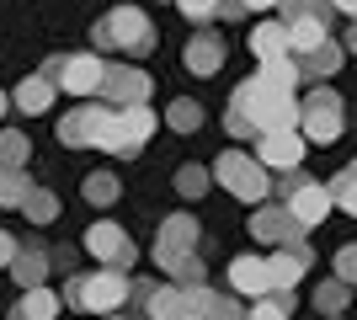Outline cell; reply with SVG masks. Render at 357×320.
<instances>
[{"instance_id":"1","label":"cell","mask_w":357,"mask_h":320,"mask_svg":"<svg viewBox=\"0 0 357 320\" xmlns=\"http://www.w3.org/2000/svg\"><path fill=\"white\" fill-rule=\"evenodd\" d=\"M229 112H240V118L251 123L256 134L298 128V102H294V91H272V86H261L256 75L235 86V96H229Z\"/></svg>"},{"instance_id":"2","label":"cell","mask_w":357,"mask_h":320,"mask_svg":"<svg viewBox=\"0 0 357 320\" xmlns=\"http://www.w3.org/2000/svg\"><path fill=\"white\" fill-rule=\"evenodd\" d=\"M155 134V112L149 102H128V107H112V118H107L102 139H96V150L102 155H139Z\"/></svg>"},{"instance_id":"3","label":"cell","mask_w":357,"mask_h":320,"mask_svg":"<svg viewBox=\"0 0 357 320\" xmlns=\"http://www.w3.org/2000/svg\"><path fill=\"white\" fill-rule=\"evenodd\" d=\"M213 182L229 187L240 203H267V192H272L267 166H261L256 155H240V150H224L219 160H213Z\"/></svg>"},{"instance_id":"4","label":"cell","mask_w":357,"mask_h":320,"mask_svg":"<svg viewBox=\"0 0 357 320\" xmlns=\"http://www.w3.org/2000/svg\"><path fill=\"white\" fill-rule=\"evenodd\" d=\"M91 38H96V48H128V54H149V48H155V27H149V16L139 11V6L107 11Z\"/></svg>"},{"instance_id":"5","label":"cell","mask_w":357,"mask_h":320,"mask_svg":"<svg viewBox=\"0 0 357 320\" xmlns=\"http://www.w3.org/2000/svg\"><path fill=\"white\" fill-rule=\"evenodd\" d=\"M342 128H347L342 96L331 91V86H314V91L298 102V134H304V144H336Z\"/></svg>"},{"instance_id":"6","label":"cell","mask_w":357,"mask_h":320,"mask_svg":"<svg viewBox=\"0 0 357 320\" xmlns=\"http://www.w3.org/2000/svg\"><path fill=\"white\" fill-rule=\"evenodd\" d=\"M123 305H128V273L123 267H102V273L80 277V310L107 315V310H123Z\"/></svg>"},{"instance_id":"7","label":"cell","mask_w":357,"mask_h":320,"mask_svg":"<svg viewBox=\"0 0 357 320\" xmlns=\"http://www.w3.org/2000/svg\"><path fill=\"white\" fill-rule=\"evenodd\" d=\"M86 251L96 261H102V267H123V273H128V267H134V241H128V229L123 224H112V219H96V224L86 229Z\"/></svg>"},{"instance_id":"8","label":"cell","mask_w":357,"mask_h":320,"mask_svg":"<svg viewBox=\"0 0 357 320\" xmlns=\"http://www.w3.org/2000/svg\"><path fill=\"white\" fill-rule=\"evenodd\" d=\"M107 118H112L107 102H86V107H75V112H64L59 118V144H70V150H96Z\"/></svg>"},{"instance_id":"9","label":"cell","mask_w":357,"mask_h":320,"mask_svg":"<svg viewBox=\"0 0 357 320\" xmlns=\"http://www.w3.org/2000/svg\"><path fill=\"white\" fill-rule=\"evenodd\" d=\"M251 235H256L261 245H304V235H310V229L288 213V203H261V208L251 213Z\"/></svg>"},{"instance_id":"10","label":"cell","mask_w":357,"mask_h":320,"mask_svg":"<svg viewBox=\"0 0 357 320\" xmlns=\"http://www.w3.org/2000/svg\"><path fill=\"white\" fill-rule=\"evenodd\" d=\"M102 75H107V64L96 54H64L59 70H54V86H64L70 96H96L102 91Z\"/></svg>"},{"instance_id":"11","label":"cell","mask_w":357,"mask_h":320,"mask_svg":"<svg viewBox=\"0 0 357 320\" xmlns=\"http://www.w3.org/2000/svg\"><path fill=\"white\" fill-rule=\"evenodd\" d=\"M192 245H197V219H192V213H171V219H160V235H155V261H160V267L181 261Z\"/></svg>"},{"instance_id":"12","label":"cell","mask_w":357,"mask_h":320,"mask_svg":"<svg viewBox=\"0 0 357 320\" xmlns=\"http://www.w3.org/2000/svg\"><path fill=\"white\" fill-rule=\"evenodd\" d=\"M256 160L267 171H294L304 160V134L294 128H278V134H256Z\"/></svg>"},{"instance_id":"13","label":"cell","mask_w":357,"mask_h":320,"mask_svg":"<svg viewBox=\"0 0 357 320\" xmlns=\"http://www.w3.org/2000/svg\"><path fill=\"white\" fill-rule=\"evenodd\" d=\"M288 213H294L298 224L304 229H314V224H326L331 219V208H336V203H331V187H320V182H310V176H304V182L294 187V192H288Z\"/></svg>"},{"instance_id":"14","label":"cell","mask_w":357,"mask_h":320,"mask_svg":"<svg viewBox=\"0 0 357 320\" xmlns=\"http://www.w3.org/2000/svg\"><path fill=\"white\" fill-rule=\"evenodd\" d=\"M102 96L107 107H128V102H149V75L144 70H128V64H107V75H102Z\"/></svg>"},{"instance_id":"15","label":"cell","mask_w":357,"mask_h":320,"mask_svg":"<svg viewBox=\"0 0 357 320\" xmlns=\"http://www.w3.org/2000/svg\"><path fill=\"white\" fill-rule=\"evenodd\" d=\"M294 59H298V75H304V80H326V75H336V70H342L347 48L331 43V38H320L314 48H304V54H294Z\"/></svg>"},{"instance_id":"16","label":"cell","mask_w":357,"mask_h":320,"mask_svg":"<svg viewBox=\"0 0 357 320\" xmlns=\"http://www.w3.org/2000/svg\"><path fill=\"white\" fill-rule=\"evenodd\" d=\"M304 273H310V251H304V245H278V251L267 257V277H272V289H294Z\"/></svg>"},{"instance_id":"17","label":"cell","mask_w":357,"mask_h":320,"mask_svg":"<svg viewBox=\"0 0 357 320\" xmlns=\"http://www.w3.org/2000/svg\"><path fill=\"white\" fill-rule=\"evenodd\" d=\"M229 289L245 294V299H261V294H272L267 261H261V257H235V261H229Z\"/></svg>"},{"instance_id":"18","label":"cell","mask_w":357,"mask_h":320,"mask_svg":"<svg viewBox=\"0 0 357 320\" xmlns=\"http://www.w3.org/2000/svg\"><path fill=\"white\" fill-rule=\"evenodd\" d=\"M144 315H149V320H181V315H192V283H171V289H160V283H155Z\"/></svg>"},{"instance_id":"19","label":"cell","mask_w":357,"mask_h":320,"mask_svg":"<svg viewBox=\"0 0 357 320\" xmlns=\"http://www.w3.org/2000/svg\"><path fill=\"white\" fill-rule=\"evenodd\" d=\"M181 64H187L192 75H219V64H224V43L213 38V32H192V43L181 48Z\"/></svg>"},{"instance_id":"20","label":"cell","mask_w":357,"mask_h":320,"mask_svg":"<svg viewBox=\"0 0 357 320\" xmlns=\"http://www.w3.org/2000/svg\"><path fill=\"white\" fill-rule=\"evenodd\" d=\"M54 315H59V294L38 283V289H22V299L11 305L6 320H54Z\"/></svg>"},{"instance_id":"21","label":"cell","mask_w":357,"mask_h":320,"mask_svg":"<svg viewBox=\"0 0 357 320\" xmlns=\"http://www.w3.org/2000/svg\"><path fill=\"white\" fill-rule=\"evenodd\" d=\"M11 277H16V289H38V283L48 277V251H38V245H16Z\"/></svg>"},{"instance_id":"22","label":"cell","mask_w":357,"mask_h":320,"mask_svg":"<svg viewBox=\"0 0 357 320\" xmlns=\"http://www.w3.org/2000/svg\"><path fill=\"white\" fill-rule=\"evenodd\" d=\"M192 310L203 320H245L229 294H213V289H203V283H192Z\"/></svg>"},{"instance_id":"23","label":"cell","mask_w":357,"mask_h":320,"mask_svg":"<svg viewBox=\"0 0 357 320\" xmlns=\"http://www.w3.org/2000/svg\"><path fill=\"white\" fill-rule=\"evenodd\" d=\"M256 80H261V86H272V91H294L304 75H298V59H294V54H278V59H261Z\"/></svg>"},{"instance_id":"24","label":"cell","mask_w":357,"mask_h":320,"mask_svg":"<svg viewBox=\"0 0 357 320\" xmlns=\"http://www.w3.org/2000/svg\"><path fill=\"white\" fill-rule=\"evenodd\" d=\"M11 102L22 107V112H48V107H54V80L48 75H27L22 86H16Z\"/></svg>"},{"instance_id":"25","label":"cell","mask_w":357,"mask_h":320,"mask_svg":"<svg viewBox=\"0 0 357 320\" xmlns=\"http://www.w3.org/2000/svg\"><path fill=\"white\" fill-rule=\"evenodd\" d=\"M288 27V54H304V48H314L320 38H331L326 22H314V16H294V22H283Z\"/></svg>"},{"instance_id":"26","label":"cell","mask_w":357,"mask_h":320,"mask_svg":"<svg viewBox=\"0 0 357 320\" xmlns=\"http://www.w3.org/2000/svg\"><path fill=\"white\" fill-rule=\"evenodd\" d=\"M251 54H256V59H278V54H288V27H283V22H261V27L251 32Z\"/></svg>"},{"instance_id":"27","label":"cell","mask_w":357,"mask_h":320,"mask_svg":"<svg viewBox=\"0 0 357 320\" xmlns=\"http://www.w3.org/2000/svg\"><path fill=\"white\" fill-rule=\"evenodd\" d=\"M347 305H352V283H347V277H326V283L314 289V310H320V315H342Z\"/></svg>"},{"instance_id":"28","label":"cell","mask_w":357,"mask_h":320,"mask_svg":"<svg viewBox=\"0 0 357 320\" xmlns=\"http://www.w3.org/2000/svg\"><path fill=\"white\" fill-rule=\"evenodd\" d=\"M27 192H32L27 166H0V208H22Z\"/></svg>"},{"instance_id":"29","label":"cell","mask_w":357,"mask_h":320,"mask_svg":"<svg viewBox=\"0 0 357 320\" xmlns=\"http://www.w3.org/2000/svg\"><path fill=\"white\" fill-rule=\"evenodd\" d=\"M294 305H298V299H294L288 289H272V294H261V299H256V310H251L245 320H288V315H294Z\"/></svg>"},{"instance_id":"30","label":"cell","mask_w":357,"mask_h":320,"mask_svg":"<svg viewBox=\"0 0 357 320\" xmlns=\"http://www.w3.org/2000/svg\"><path fill=\"white\" fill-rule=\"evenodd\" d=\"M22 213H27L32 224H54V219H59V198H54L48 187H32L27 198H22Z\"/></svg>"},{"instance_id":"31","label":"cell","mask_w":357,"mask_h":320,"mask_svg":"<svg viewBox=\"0 0 357 320\" xmlns=\"http://www.w3.org/2000/svg\"><path fill=\"white\" fill-rule=\"evenodd\" d=\"M32 160V139L22 128H0V166H27Z\"/></svg>"},{"instance_id":"32","label":"cell","mask_w":357,"mask_h":320,"mask_svg":"<svg viewBox=\"0 0 357 320\" xmlns=\"http://www.w3.org/2000/svg\"><path fill=\"white\" fill-rule=\"evenodd\" d=\"M80 192H86V203H96V208H107V203H118V192H123V187H118V176H112V171H91Z\"/></svg>"},{"instance_id":"33","label":"cell","mask_w":357,"mask_h":320,"mask_svg":"<svg viewBox=\"0 0 357 320\" xmlns=\"http://www.w3.org/2000/svg\"><path fill=\"white\" fill-rule=\"evenodd\" d=\"M165 123H171L176 134H197V128H203V107L181 96V102H171V112H165Z\"/></svg>"},{"instance_id":"34","label":"cell","mask_w":357,"mask_h":320,"mask_svg":"<svg viewBox=\"0 0 357 320\" xmlns=\"http://www.w3.org/2000/svg\"><path fill=\"white\" fill-rule=\"evenodd\" d=\"M208 182H213V176H208L203 166H181V171H176V192H181L187 203L203 198V192H208Z\"/></svg>"},{"instance_id":"35","label":"cell","mask_w":357,"mask_h":320,"mask_svg":"<svg viewBox=\"0 0 357 320\" xmlns=\"http://www.w3.org/2000/svg\"><path fill=\"white\" fill-rule=\"evenodd\" d=\"M278 11H283V22H294V16H314V22H326V27H331V0H278Z\"/></svg>"},{"instance_id":"36","label":"cell","mask_w":357,"mask_h":320,"mask_svg":"<svg viewBox=\"0 0 357 320\" xmlns=\"http://www.w3.org/2000/svg\"><path fill=\"white\" fill-rule=\"evenodd\" d=\"M331 203H336L342 213H352V219H357V176H352V171H342V176L331 182Z\"/></svg>"},{"instance_id":"37","label":"cell","mask_w":357,"mask_h":320,"mask_svg":"<svg viewBox=\"0 0 357 320\" xmlns=\"http://www.w3.org/2000/svg\"><path fill=\"white\" fill-rule=\"evenodd\" d=\"M165 273L176 277V283H203V273H208V267H203V257H197V251H187V257H181V261H171Z\"/></svg>"},{"instance_id":"38","label":"cell","mask_w":357,"mask_h":320,"mask_svg":"<svg viewBox=\"0 0 357 320\" xmlns=\"http://www.w3.org/2000/svg\"><path fill=\"white\" fill-rule=\"evenodd\" d=\"M181 6V16H187V22H208L213 11H219V0H176Z\"/></svg>"},{"instance_id":"39","label":"cell","mask_w":357,"mask_h":320,"mask_svg":"<svg viewBox=\"0 0 357 320\" xmlns=\"http://www.w3.org/2000/svg\"><path fill=\"white\" fill-rule=\"evenodd\" d=\"M336 277H347V283L357 277V241H347L342 251H336Z\"/></svg>"},{"instance_id":"40","label":"cell","mask_w":357,"mask_h":320,"mask_svg":"<svg viewBox=\"0 0 357 320\" xmlns=\"http://www.w3.org/2000/svg\"><path fill=\"white\" fill-rule=\"evenodd\" d=\"M224 128H229V139H256V128L240 118V112H229V118H224Z\"/></svg>"},{"instance_id":"41","label":"cell","mask_w":357,"mask_h":320,"mask_svg":"<svg viewBox=\"0 0 357 320\" xmlns=\"http://www.w3.org/2000/svg\"><path fill=\"white\" fill-rule=\"evenodd\" d=\"M11 257H16V235L0 229V267H11Z\"/></svg>"},{"instance_id":"42","label":"cell","mask_w":357,"mask_h":320,"mask_svg":"<svg viewBox=\"0 0 357 320\" xmlns=\"http://www.w3.org/2000/svg\"><path fill=\"white\" fill-rule=\"evenodd\" d=\"M213 16H224V22H235V16H245V6H240V0H219V11Z\"/></svg>"},{"instance_id":"43","label":"cell","mask_w":357,"mask_h":320,"mask_svg":"<svg viewBox=\"0 0 357 320\" xmlns=\"http://www.w3.org/2000/svg\"><path fill=\"white\" fill-rule=\"evenodd\" d=\"M64 305L80 310V277H70V283H64Z\"/></svg>"},{"instance_id":"44","label":"cell","mask_w":357,"mask_h":320,"mask_svg":"<svg viewBox=\"0 0 357 320\" xmlns=\"http://www.w3.org/2000/svg\"><path fill=\"white\" fill-rule=\"evenodd\" d=\"M240 6H245V11H272L278 0H240Z\"/></svg>"},{"instance_id":"45","label":"cell","mask_w":357,"mask_h":320,"mask_svg":"<svg viewBox=\"0 0 357 320\" xmlns=\"http://www.w3.org/2000/svg\"><path fill=\"white\" fill-rule=\"evenodd\" d=\"M331 11H347V16H357V0H331Z\"/></svg>"},{"instance_id":"46","label":"cell","mask_w":357,"mask_h":320,"mask_svg":"<svg viewBox=\"0 0 357 320\" xmlns=\"http://www.w3.org/2000/svg\"><path fill=\"white\" fill-rule=\"evenodd\" d=\"M347 48L357 54V16H352V32H347Z\"/></svg>"},{"instance_id":"47","label":"cell","mask_w":357,"mask_h":320,"mask_svg":"<svg viewBox=\"0 0 357 320\" xmlns=\"http://www.w3.org/2000/svg\"><path fill=\"white\" fill-rule=\"evenodd\" d=\"M0 118H6V91H0Z\"/></svg>"},{"instance_id":"48","label":"cell","mask_w":357,"mask_h":320,"mask_svg":"<svg viewBox=\"0 0 357 320\" xmlns=\"http://www.w3.org/2000/svg\"><path fill=\"white\" fill-rule=\"evenodd\" d=\"M181 320H203V315H197V310H192V315H181Z\"/></svg>"},{"instance_id":"49","label":"cell","mask_w":357,"mask_h":320,"mask_svg":"<svg viewBox=\"0 0 357 320\" xmlns=\"http://www.w3.org/2000/svg\"><path fill=\"white\" fill-rule=\"evenodd\" d=\"M347 171H352V176H357V160H352V166H347Z\"/></svg>"},{"instance_id":"50","label":"cell","mask_w":357,"mask_h":320,"mask_svg":"<svg viewBox=\"0 0 357 320\" xmlns=\"http://www.w3.org/2000/svg\"><path fill=\"white\" fill-rule=\"evenodd\" d=\"M326 320H342V315H326Z\"/></svg>"},{"instance_id":"51","label":"cell","mask_w":357,"mask_h":320,"mask_svg":"<svg viewBox=\"0 0 357 320\" xmlns=\"http://www.w3.org/2000/svg\"><path fill=\"white\" fill-rule=\"evenodd\" d=\"M352 289H357V277H352Z\"/></svg>"}]
</instances>
